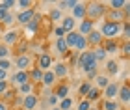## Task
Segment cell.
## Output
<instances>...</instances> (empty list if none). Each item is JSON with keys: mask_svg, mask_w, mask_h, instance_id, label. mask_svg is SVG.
I'll return each instance as SVG.
<instances>
[{"mask_svg": "<svg viewBox=\"0 0 130 110\" xmlns=\"http://www.w3.org/2000/svg\"><path fill=\"white\" fill-rule=\"evenodd\" d=\"M11 67H13V60H11V58H4V60H0V69H2V71H8L9 73Z\"/></svg>", "mask_w": 130, "mask_h": 110, "instance_id": "33", "label": "cell"}, {"mask_svg": "<svg viewBox=\"0 0 130 110\" xmlns=\"http://www.w3.org/2000/svg\"><path fill=\"white\" fill-rule=\"evenodd\" d=\"M54 50L60 56H67L69 54V49H67V45H65V41H63V37H60V39H54Z\"/></svg>", "mask_w": 130, "mask_h": 110, "instance_id": "20", "label": "cell"}, {"mask_svg": "<svg viewBox=\"0 0 130 110\" xmlns=\"http://www.w3.org/2000/svg\"><path fill=\"white\" fill-rule=\"evenodd\" d=\"M52 63H54V60H52L50 54H46V52L39 54V58H37V69H41V71H48V69L52 67Z\"/></svg>", "mask_w": 130, "mask_h": 110, "instance_id": "11", "label": "cell"}, {"mask_svg": "<svg viewBox=\"0 0 130 110\" xmlns=\"http://www.w3.org/2000/svg\"><path fill=\"white\" fill-rule=\"evenodd\" d=\"M102 108L104 110H119V103H117V99H113V101H104L102 103Z\"/></svg>", "mask_w": 130, "mask_h": 110, "instance_id": "35", "label": "cell"}, {"mask_svg": "<svg viewBox=\"0 0 130 110\" xmlns=\"http://www.w3.org/2000/svg\"><path fill=\"white\" fill-rule=\"evenodd\" d=\"M21 105H22V108H24V110H35V108H37V105H39V97L35 95V93L24 95Z\"/></svg>", "mask_w": 130, "mask_h": 110, "instance_id": "8", "label": "cell"}, {"mask_svg": "<svg viewBox=\"0 0 130 110\" xmlns=\"http://www.w3.org/2000/svg\"><path fill=\"white\" fill-rule=\"evenodd\" d=\"M76 63H78V67L87 75V78H95L97 69H99V63L95 60V56H93V50L87 49V50H84V52H80Z\"/></svg>", "mask_w": 130, "mask_h": 110, "instance_id": "1", "label": "cell"}, {"mask_svg": "<svg viewBox=\"0 0 130 110\" xmlns=\"http://www.w3.org/2000/svg\"><path fill=\"white\" fill-rule=\"evenodd\" d=\"M91 88H93V84L89 82V80H87V82H82V84H80V90H78V91H80V95H82V97H86L87 93H89V90H91Z\"/></svg>", "mask_w": 130, "mask_h": 110, "instance_id": "36", "label": "cell"}, {"mask_svg": "<svg viewBox=\"0 0 130 110\" xmlns=\"http://www.w3.org/2000/svg\"><path fill=\"white\" fill-rule=\"evenodd\" d=\"M56 97H58V99H65V97H67L69 95V86L67 84H60V86H58V90H56V93H54Z\"/></svg>", "mask_w": 130, "mask_h": 110, "instance_id": "29", "label": "cell"}, {"mask_svg": "<svg viewBox=\"0 0 130 110\" xmlns=\"http://www.w3.org/2000/svg\"><path fill=\"white\" fill-rule=\"evenodd\" d=\"M99 97H100V90H97V88H91L86 99L89 101V103H93V101H99Z\"/></svg>", "mask_w": 130, "mask_h": 110, "instance_id": "34", "label": "cell"}, {"mask_svg": "<svg viewBox=\"0 0 130 110\" xmlns=\"http://www.w3.org/2000/svg\"><path fill=\"white\" fill-rule=\"evenodd\" d=\"M8 78H9V73L0 69V82H8Z\"/></svg>", "mask_w": 130, "mask_h": 110, "instance_id": "45", "label": "cell"}, {"mask_svg": "<svg viewBox=\"0 0 130 110\" xmlns=\"http://www.w3.org/2000/svg\"><path fill=\"white\" fill-rule=\"evenodd\" d=\"M50 71L54 73V77H56V78H65V77L69 75V67H67V63L58 62V63H52Z\"/></svg>", "mask_w": 130, "mask_h": 110, "instance_id": "9", "label": "cell"}, {"mask_svg": "<svg viewBox=\"0 0 130 110\" xmlns=\"http://www.w3.org/2000/svg\"><path fill=\"white\" fill-rule=\"evenodd\" d=\"M117 103H123L125 106H128V103H130V86H128V82L119 86V91H117Z\"/></svg>", "mask_w": 130, "mask_h": 110, "instance_id": "5", "label": "cell"}, {"mask_svg": "<svg viewBox=\"0 0 130 110\" xmlns=\"http://www.w3.org/2000/svg\"><path fill=\"white\" fill-rule=\"evenodd\" d=\"M15 22V15L11 13V11H8V13H6V17L2 19V24H6V26H11Z\"/></svg>", "mask_w": 130, "mask_h": 110, "instance_id": "40", "label": "cell"}, {"mask_svg": "<svg viewBox=\"0 0 130 110\" xmlns=\"http://www.w3.org/2000/svg\"><path fill=\"white\" fill-rule=\"evenodd\" d=\"M4 58H11V49L0 43V60H4Z\"/></svg>", "mask_w": 130, "mask_h": 110, "instance_id": "38", "label": "cell"}, {"mask_svg": "<svg viewBox=\"0 0 130 110\" xmlns=\"http://www.w3.org/2000/svg\"><path fill=\"white\" fill-rule=\"evenodd\" d=\"M17 6L24 11V9H32V6H34V2L32 0H17Z\"/></svg>", "mask_w": 130, "mask_h": 110, "instance_id": "39", "label": "cell"}, {"mask_svg": "<svg viewBox=\"0 0 130 110\" xmlns=\"http://www.w3.org/2000/svg\"><path fill=\"white\" fill-rule=\"evenodd\" d=\"M28 78H30L32 84H41V78H43V71L37 67H32L30 71H28Z\"/></svg>", "mask_w": 130, "mask_h": 110, "instance_id": "19", "label": "cell"}, {"mask_svg": "<svg viewBox=\"0 0 130 110\" xmlns=\"http://www.w3.org/2000/svg\"><path fill=\"white\" fill-rule=\"evenodd\" d=\"M95 84H97V90H104L110 84L108 75H95Z\"/></svg>", "mask_w": 130, "mask_h": 110, "instance_id": "24", "label": "cell"}, {"mask_svg": "<svg viewBox=\"0 0 130 110\" xmlns=\"http://www.w3.org/2000/svg\"><path fill=\"white\" fill-rule=\"evenodd\" d=\"M125 4H126V0H111V2H110L111 9H123Z\"/></svg>", "mask_w": 130, "mask_h": 110, "instance_id": "41", "label": "cell"}, {"mask_svg": "<svg viewBox=\"0 0 130 110\" xmlns=\"http://www.w3.org/2000/svg\"><path fill=\"white\" fill-rule=\"evenodd\" d=\"M8 88H9V82H0V95H4Z\"/></svg>", "mask_w": 130, "mask_h": 110, "instance_id": "46", "label": "cell"}, {"mask_svg": "<svg viewBox=\"0 0 130 110\" xmlns=\"http://www.w3.org/2000/svg\"><path fill=\"white\" fill-rule=\"evenodd\" d=\"M35 110H37V108H35Z\"/></svg>", "mask_w": 130, "mask_h": 110, "instance_id": "50", "label": "cell"}, {"mask_svg": "<svg viewBox=\"0 0 130 110\" xmlns=\"http://www.w3.org/2000/svg\"><path fill=\"white\" fill-rule=\"evenodd\" d=\"M19 93L24 97V95H30V93H34V84L32 82H26V84H22V86H19Z\"/></svg>", "mask_w": 130, "mask_h": 110, "instance_id": "30", "label": "cell"}, {"mask_svg": "<svg viewBox=\"0 0 130 110\" xmlns=\"http://www.w3.org/2000/svg\"><path fill=\"white\" fill-rule=\"evenodd\" d=\"M58 103H60V99H58L54 93H50V95H48V99H46V105H50L52 108H56V106H58Z\"/></svg>", "mask_w": 130, "mask_h": 110, "instance_id": "42", "label": "cell"}, {"mask_svg": "<svg viewBox=\"0 0 130 110\" xmlns=\"http://www.w3.org/2000/svg\"><path fill=\"white\" fill-rule=\"evenodd\" d=\"M102 49L106 50V54H111V52H115V50L119 49V45H117L113 39H104L102 41Z\"/></svg>", "mask_w": 130, "mask_h": 110, "instance_id": "23", "label": "cell"}, {"mask_svg": "<svg viewBox=\"0 0 130 110\" xmlns=\"http://www.w3.org/2000/svg\"><path fill=\"white\" fill-rule=\"evenodd\" d=\"M123 54H125V56L130 54V43L128 41H125V45H123Z\"/></svg>", "mask_w": 130, "mask_h": 110, "instance_id": "47", "label": "cell"}, {"mask_svg": "<svg viewBox=\"0 0 130 110\" xmlns=\"http://www.w3.org/2000/svg\"><path fill=\"white\" fill-rule=\"evenodd\" d=\"M15 86H22L26 82H30V78H28V71H15V73H9V78Z\"/></svg>", "mask_w": 130, "mask_h": 110, "instance_id": "6", "label": "cell"}, {"mask_svg": "<svg viewBox=\"0 0 130 110\" xmlns=\"http://www.w3.org/2000/svg\"><path fill=\"white\" fill-rule=\"evenodd\" d=\"M34 15H35V11H34V8H32V9H24V11H21L19 15H15V21L19 22V24H22V26H26L28 22H30V21L34 19Z\"/></svg>", "mask_w": 130, "mask_h": 110, "instance_id": "13", "label": "cell"}, {"mask_svg": "<svg viewBox=\"0 0 130 110\" xmlns=\"http://www.w3.org/2000/svg\"><path fill=\"white\" fill-rule=\"evenodd\" d=\"M63 19V15H61V9H58V8H54L50 11V21L52 22H58V21H61Z\"/></svg>", "mask_w": 130, "mask_h": 110, "instance_id": "37", "label": "cell"}, {"mask_svg": "<svg viewBox=\"0 0 130 110\" xmlns=\"http://www.w3.org/2000/svg\"><path fill=\"white\" fill-rule=\"evenodd\" d=\"M0 110H8V105H6L4 101H0Z\"/></svg>", "mask_w": 130, "mask_h": 110, "instance_id": "49", "label": "cell"}, {"mask_svg": "<svg viewBox=\"0 0 130 110\" xmlns=\"http://www.w3.org/2000/svg\"><path fill=\"white\" fill-rule=\"evenodd\" d=\"M73 17L74 21H84L86 19V4L84 2H76V6L73 8Z\"/></svg>", "mask_w": 130, "mask_h": 110, "instance_id": "15", "label": "cell"}, {"mask_svg": "<svg viewBox=\"0 0 130 110\" xmlns=\"http://www.w3.org/2000/svg\"><path fill=\"white\" fill-rule=\"evenodd\" d=\"M6 13H8V11H4L2 8H0V22H2V19H4V17H6Z\"/></svg>", "mask_w": 130, "mask_h": 110, "instance_id": "48", "label": "cell"}, {"mask_svg": "<svg viewBox=\"0 0 130 110\" xmlns=\"http://www.w3.org/2000/svg\"><path fill=\"white\" fill-rule=\"evenodd\" d=\"M76 39H78V32H67L65 34V37H63V41H65V45H67V49L71 50V49H74V43H76Z\"/></svg>", "mask_w": 130, "mask_h": 110, "instance_id": "22", "label": "cell"}, {"mask_svg": "<svg viewBox=\"0 0 130 110\" xmlns=\"http://www.w3.org/2000/svg\"><path fill=\"white\" fill-rule=\"evenodd\" d=\"M60 26L65 30V34H67V32H74V28H76V21L73 19V17H63V19L60 21Z\"/></svg>", "mask_w": 130, "mask_h": 110, "instance_id": "18", "label": "cell"}, {"mask_svg": "<svg viewBox=\"0 0 130 110\" xmlns=\"http://www.w3.org/2000/svg\"><path fill=\"white\" fill-rule=\"evenodd\" d=\"M32 56L30 54H21V56H17L15 58V67H17V71H30L32 69Z\"/></svg>", "mask_w": 130, "mask_h": 110, "instance_id": "4", "label": "cell"}, {"mask_svg": "<svg viewBox=\"0 0 130 110\" xmlns=\"http://www.w3.org/2000/svg\"><path fill=\"white\" fill-rule=\"evenodd\" d=\"M106 13V8L102 2H89L86 4V19L89 21H95V19H100Z\"/></svg>", "mask_w": 130, "mask_h": 110, "instance_id": "3", "label": "cell"}, {"mask_svg": "<svg viewBox=\"0 0 130 110\" xmlns=\"http://www.w3.org/2000/svg\"><path fill=\"white\" fill-rule=\"evenodd\" d=\"M121 28H123V22H111V21H104L102 26H100V34H102L104 39H113V37H119L121 34Z\"/></svg>", "mask_w": 130, "mask_h": 110, "instance_id": "2", "label": "cell"}, {"mask_svg": "<svg viewBox=\"0 0 130 110\" xmlns=\"http://www.w3.org/2000/svg\"><path fill=\"white\" fill-rule=\"evenodd\" d=\"M87 45H93V47H100V45H102V41H104V37H102V34H100L99 30H95V28H93V30L87 34Z\"/></svg>", "mask_w": 130, "mask_h": 110, "instance_id": "12", "label": "cell"}, {"mask_svg": "<svg viewBox=\"0 0 130 110\" xmlns=\"http://www.w3.org/2000/svg\"><path fill=\"white\" fill-rule=\"evenodd\" d=\"M73 105H74L73 97H65V99H61L60 103H58V110H71Z\"/></svg>", "mask_w": 130, "mask_h": 110, "instance_id": "26", "label": "cell"}, {"mask_svg": "<svg viewBox=\"0 0 130 110\" xmlns=\"http://www.w3.org/2000/svg\"><path fill=\"white\" fill-rule=\"evenodd\" d=\"M17 6V0H0V8L4 11H9L11 8H15Z\"/></svg>", "mask_w": 130, "mask_h": 110, "instance_id": "32", "label": "cell"}, {"mask_svg": "<svg viewBox=\"0 0 130 110\" xmlns=\"http://www.w3.org/2000/svg\"><path fill=\"white\" fill-rule=\"evenodd\" d=\"M93 28H95V24H93V21H89V19H84V21H80L78 22V32L80 36H84V37H87V34H89Z\"/></svg>", "mask_w": 130, "mask_h": 110, "instance_id": "14", "label": "cell"}, {"mask_svg": "<svg viewBox=\"0 0 130 110\" xmlns=\"http://www.w3.org/2000/svg\"><path fill=\"white\" fill-rule=\"evenodd\" d=\"M54 37L56 39H60V37H65V30L60 26V24H56L54 26Z\"/></svg>", "mask_w": 130, "mask_h": 110, "instance_id": "43", "label": "cell"}, {"mask_svg": "<svg viewBox=\"0 0 130 110\" xmlns=\"http://www.w3.org/2000/svg\"><path fill=\"white\" fill-rule=\"evenodd\" d=\"M56 80H58V78L54 77V73H52L50 69H48V71H43V78H41V84H43L45 88H52V86L56 84Z\"/></svg>", "mask_w": 130, "mask_h": 110, "instance_id": "17", "label": "cell"}, {"mask_svg": "<svg viewBox=\"0 0 130 110\" xmlns=\"http://www.w3.org/2000/svg\"><path fill=\"white\" fill-rule=\"evenodd\" d=\"M73 50H78V52H84V50H87V39H86L84 36H80V34H78V39H76Z\"/></svg>", "mask_w": 130, "mask_h": 110, "instance_id": "25", "label": "cell"}, {"mask_svg": "<svg viewBox=\"0 0 130 110\" xmlns=\"http://www.w3.org/2000/svg\"><path fill=\"white\" fill-rule=\"evenodd\" d=\"M108 17H110L108 21H111V22H119V24L126 21V15L123 13V9H110V11H108Z\"/></svg>", "mask_w": 130, "mask_h": 110, "instance_id": "16", "label": "cell"}, {"mask_svg": "<svg viewBox=\"0 0 130 110\" xmlns=\"http://www.w3.org/2000/svg\"><path fill=\"white\" fill-rule=\"evenodd\" d=\"M106 71L110 75H117L119 73V62L117 60H108L106 62Z\"/></svg>", "mask_w": 130, "mask_h": 110, "instance_id": "28", "label": "cell"}, {"mask_svg": "<svg viewBox=\"0 0 130 110\" xmlns=\"http://www.w3.org/2000/svg\"><path fill=\"white\" fill-rule=\"evenodd\" d=\"M2 43L6 45V47L11 49V45H17V43H19V32H17V30H8V32H4Z\"/></svg>", "mask_w": 130, "mask_h": 110, "instance_id": "10", "label": "cell"}, {"mask_svg": "<svg viewBox=\"0 0 130 110\" xmlns=\"http://www.w3.org/2000/svg\"><path fill=\"white\" fill-rule=\"evenodd\" d=\"M39 21H41V17H39V15H34V19H32V21L26 24V36H34V34L37 32Z\"/></svg>", "mask_w": 130, "mask_h": 110, "instance_id": "21", "label": "cell"}, {"mask_svg": "<svg viewBox=\"0 0 130 110\" xmlns=\"http://www.w3.org/2000/svg\"><path fill=\"white\" fill-rule=\"evenodd\" d=\"M76 2L78 0H61V2H58V9H73Z\"/></svg>", "mask_w": 130, "mask_h": 110, "instance_id": "31", "label": "cell"}, {"mask_svg": "<svg viewBox=\"0 0 130 110\" xmlns=\"http://www.w3.org/2000/svg\"><path fill=\"white\" fill-rule=\"evenodd\" d=\"M117 91H119V84H117V82H110L102 90L104 101H113V99H117Z\"/></svg>", "mask_w": 130, "mask_h": 110, "instance_id": "7", "label": "cell"}, {"mask_svg": "<svg viewBox=\"0 0 130 110\" xmlns=\"http://www.w3.org/2000/svg\"><path fill=\"white\" fill-rule=\"evenodd\" d=\"M93 106H91V103L87 101V99H82L80 103H78V110H91Z\"/></svg>", "mask_w": 130, "mask_h": 110, "instance_id": "44", "label": "cell"}, {"mask_svg": "<svg viewBox=\"0 0 130 110\" xmlns=\"http://www.w3.org/2000/svg\"><path fill=\"white\" fill-rule=\"evenodd\" d=\"M93 56H95L97 63H99V62H104L106 58H108V54H106V50L102 49V45H100V47H95V49H93Z\"/></svg>", "mask_w": 130, "mask_h": 110, "instance_id": "27", "label": "cell"}]
</instances>
